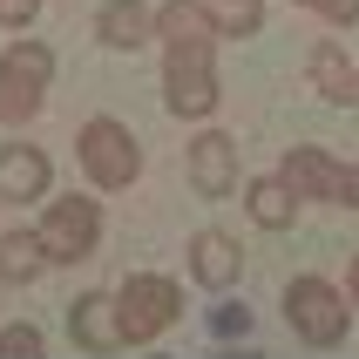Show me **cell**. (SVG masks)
Wrapping results in <instances>:
<instances>
[{
  "mask_svg": "<svg viewBox=\"0 0 359 359\" xmlns=\"http://www.w3.org/2000/svg\"><path fill=\"white\" fill-rule=\"evenodd\" d=\"M75 156H81V177L95 183V190H129L142 177V149L136 136L122 129L116 116H88L75 129Z\"/></svg>",
  "mask_w": 359,
  "mask_h": 359,
  "instance_id": "cell-1",
  "label": "cell"
},
{
  "mask_svg": "<svg viewBox=\"0 0 359 359\" xmlns=\"http://www.w3.org/2000/svg\"><path fill=\"white\" fill-rule=\"evenodd\" d=\"M116 312H122L129 346H156L163 332L183 319V285L170 278V271H136V278H122Z\"/></svg>",
  "mask_w": 359,
  "mask_h": 359,
  "instance_id": "cell-2",
  "label": "cell"
},
{
  "mask_svg": "<svg viewBox=\"0 0 359 359\" xmlns=\"http://www.w3.org/2000/svg\"><path fill=\"white\" fill-rule=\"evenodd\" d=\"M48 81H55V48L14 41L0 55V122H27L48 109Z\"/></svg>",
  "mask_w": 359,
  "mask_h": 359,
  "instance_id": "cell-3",
  "label": "cell"
},
{
  "mask_svg": "<svg viewBox=\"0 0 359 359\" xmlns=\"http://www.w3.org/2000/svg\"><path fill=\"white\" fill-rule=\"evenodd\" d=\"M163 102H170V116L217 109V41H190V48L163 55Z\"/></svg>",
  "mask_w": 359,
  "mask_h": 359,
  "instance_id": "cell-4",
  "label": "cell"
},
{
  "mask_svg": "<svg viewBox=\"0 0 359 359\" xmlns=\"http://www.w3.org/2000/svg\"><path fill=\"white\" fill-rule=\"evenodd\" d=\"M285 319H292V332H299L305 346H339L346 325H353V312H346V292L325 278H292L285 285Z\"/></svg>",
  "mask_w": 359,
  "mask_h": 359,
  "instance_id": "cell-5",
  "label": "cell"
},
{
  "mask_svg": "<svg viewBox=\"0 0 359 359\" xmlns=\"http://www.w3.org/2000/svg\"><path fill=\"white\" fill-rule=\"evenodd\" d=\"M34 238L48 244V258H55V264H81L102 244V203L81 197V190H75V197H55L48 210H41Z\"/></svg>",
  "mask_w": 359,
  "mask_h": 359,
  "instance_id": "cell-6",
  "label": "cell"
},
{
  "mask_svg": "<svg viewBox=\"0 0 359 359\" xmlns=\"http://www.w3.org/2000/svg\"><path fill=\"white\" fill-rule=\"evenodd\" d=\"M68 332H75L81 353H122L129 332H122V312H116V292H81L68 305Z\"/></svg>",
  "mask_w": 359,
  "mask_h": 359,
  "instance_id": "cell-7",
  "label": "cell"
},
{
  "mask_svg": "<svg viewBox=\"0 0 359 359\" xmlns=\"http://www.w3.org/2000/svg\"><path fill=\"white\" fill-rule=\"evenodd\" d=\"M183 170H190V190H197V197H224V190L238 183V142L224 136V129H203V136L190 142V163H183Z\"/></svg>",
  "mask_w": 359,
  "mask_h": 359,
  "instance_id": "cell-8",
  "label": "cell"
},
{
  "mask_svg": "<svg viewBox=\"0 0 359 359\" xmlns=\"http://www.w3.org/2000/svg\"><path fill=\"white\" fill-rule=\"evenodd\" d=\"M48 183H55V163L41 156L34 142H7L0 149V203H34V197H48Z\"/></svg>",
  "mask_w": 359,
  "mask_h": 359,
  "instance_id": "cell-9",
  "label": "cell"
},
{
  "mask_svg": "<svg viewBox=\"0 0 359 359\" xmlns=\"http://www.w3.org/2000/svg\"><path fill=\"white\" fill-rule=\"evenodd\" d=\"M278 177L292 183L299 197H325V203H339V190H346V163L305 142V149H292V156L278 163Z\"/></svg>",
  "mask_w": 359,
  "mask_h": 359,
  "instance_id": "cell-10",
  "label": "cell"
},
{
  "mask_svg": "<svg viewBox=\"0 0 359 359\" xmlns=\"http://www.w3.org/2000/svg\"><path fill=\"white\" fill-rule=\"evenodd\" d=\"M149 34H156V14H149L142 0H109V7L95 14V41H102V48H116V55L142 48Z\"/></svg>",
  "mask_w": 359,
  "mask_h": 359,
  "instance_id": "cell-11",
  "label": "cell"
},
{
  "mask_svg": "<svg viewBox=\"0 0 359 359\" xmlns=\"http://www.w3.org/2000/svg\"><path fill=\"white\" fill-rule=\"evenodd\" d=\"M156 41H163V48L217 41V14H210V0H170V7H156Z\"/></svg>",
  "mask_w": 359,
  "mask_h": 359,
  "instance_id": "cell-12",
  "label": "cell"
},
{
  "mask_svg": "<svg viewBox=\"0 0 359 359\" xmlns=\"http://www.w3.org/2000/svg\"><path fill=\"white\" fill-rule=\"evenodd\" d=\"M238 244L224 238V231H197L190 238V278L210 285V292H231V278H238Z\"/></svg>",
  "mask_w": 359,
  "mask_h": 359,
  "instance_id": "cell-13",
  "label": "cell"
},
{
  "mask_svg": "<svg viewBox=\"0 0 359 359\" xmlns=\"http://www.w3.org/2000/svg\"><path fill=\"white\" fill-rule=\"evenodd\" d=\"M244 203H251V224H258V231H285V224L299 217L305 197H299L285 177H258L251 190H244Z\"/></svg>",
  "mask_w": 359,
  "mask_h": 359,
  "instance_id": "cell-14",
  "label": "cell"
},
{
  "mask_svg": "<svg viewBox=\"0 0 359 359\" xmlns=\"http://www.w3.org/2000/svg\"><path fill=\"white\" fill-rule=\"evenodd\" d=\"M48 244L34 238V231H0V278L7 285H34L41 271H48Z\"/></svg>",
  "mask_w": 359,
  "mask_h": 359,
  "instance_id": "cell-15",
  "label": "cell"
},
{
  "mask_svg": "<svg viewBox=\"0 0 359 359\" xmlns=\"http://www.w3.org/2000/svg\"><path fill=\"white\" fill-rule=\"evenodd\" d=\"M305 75H312V88H319L325 102H339V109H346V102L359 95V75L346 68V55L332 48V41H319V48H312V61H305Z\"/></svg>",
  "mask_w": 359,
  "mask_h": 359,
  "instance_id": "cell-16",
  "label": "cell"
},
{
  "mask_svg": "<svg viewBox=\"0 0 359 359\" xmlns=\"http://www.w3.org/2000/svg\"><path fill=\"white\" fill-rule=\"evenodd\" d=\"M210 339H217V346H238V339H251V305L224 299L217 312H210Z\"/></svg>",
  "mask_w": 359,
  "mask_h": 359,
  "instance_id": "cell-17",
  "label": "cell"
},
{
  "mask_svg": "<svg viewBox=\"0 0 359 359\" xmlns=\"http://www.w3.org/2000/svg\"><path fill=\"white\" fill-rule=\"evenodd\" d=\"M0 359H41V325H7V332H0Z\"/></svg>",
  "mask_w": 359,
  "mask_h": 359,
  "instance_id": "cell-18",
  "label": "cell"
},
{
  "mask_svg": "<svg viewBox=\"0 0 359 359\" xmlns=\"http://www.w3.org/2000/svg\"><path fill=\"white\" fill-rule=\"evenodd\" d=\"M41 14V0H0V27H27Z\"/></svg>",
  "mask_w": 359,
  "mask_h": 359,
  "instance_id": "cell-19",
  "label": "cell"
},
{
  "mask_svg": "<svg viewBox=\"0 0 359 359\" xmlns=\"http://www.w3.org/2000/svg\"><path fill=\"white\" fill-rule=\"evenodd\" d=\"M305 7H319V14L339 20V27H346V20H359V0H305Z\"/></svg>",
  "mask_w": 359,
  "mask_h": 359,
  "instance_id": "cell-20",
  "label": "cell"
},
{
  "mask_svg": "<svg viewBox=\"0 0 359 359\" xmlns=\"http://www.w3.org/2000/svg\"><path fill=\"white\" fill-rule=\"evenodd\" d=\"M339 203H353V210H359V163L346 170V190H339Z\"/></svg>",
  "mask_w": 359,
  "mask_h": 359,
  "instance_id": "cell-21",
  "label": "cell"
},
{
  "mask_svg": "<svg viewBox=\"0 0 359 359\" xmlns=\"http://www.w3.org/2000/svg\"><path fill=\"white\" fill-rule=\"evenodd\" d=\"M210 7H264V0H210Z\"/></svg>",
  "mask_w": 359,
  "mask_h": 359,
  "instance_id": "cell-22",
  "label": "cell"
},
{
  "mask_svg": "<svg viewBox=\"0 0 359 359\" xmlns=\"http://www.w3.org/2000/svg\"><path fill=\"white\" fill-rule=\"evenodd\" d=\"M353 305H359V258H353Z\"/></svg>",
  "mask_w": 359,
  "mask_h": 359,
  "instance_id": "cell-23",
  "label": "cell"
}]
</instances>
